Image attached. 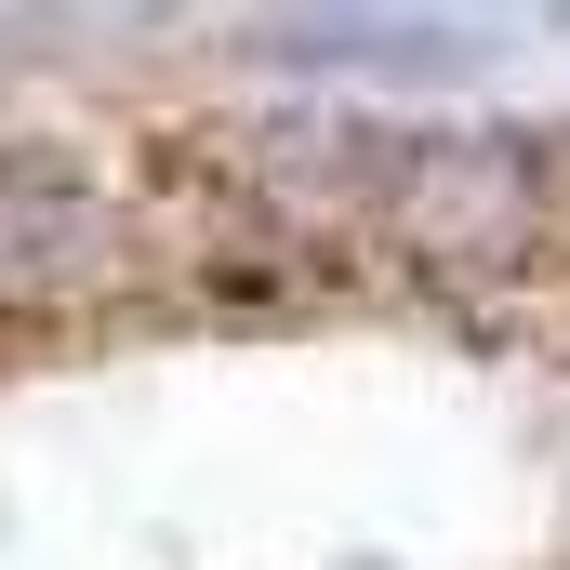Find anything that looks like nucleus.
<instances>
[{
	"label": "nucleus",
	"mask_w": 570,
	"mask_h": 570,
	"mask_svg": "<svg viewBox=\"0 0 570 570\" xmlns=\"http://www.w3.org/2000/svg\"><path fill=\"white\" fill-rule=\"evenodd\" d=\"M53 13H67V0H0V53H13V40H40Z\"/></svg>",
	"instance_id": "1"
}]
</instances>
